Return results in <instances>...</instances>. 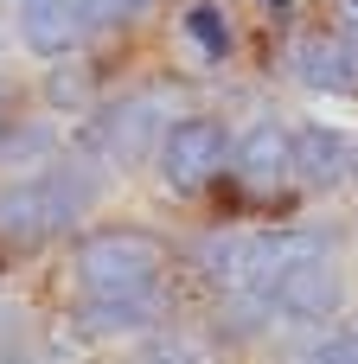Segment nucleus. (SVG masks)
<instances>
[{"label":"nucleus","instance_id":"nucleus-18","mask_svg":"<svg viewBox=\"0 0 358 364\" xmlns=\"http://www.w3.org/2000/svg\"><path fill=\"white\" fill-rule=\"evenodd\" d=\"M352 179H358V166H352Z\"/></svg>","mask_w":358,"mask_h":364},{"label":"nucleus","instance_id":"nucleus-2","mask_svg":"<svg viewBox=\"0 0 358 364\" xmlns=\"http://www.w3.org/2000/svg\"><path fill=\"white\" fill-rule=\"evenodd\" d=\"M160 262H167V250L147 230H128V224L90 230L77 243V282H83V294H154Z\"/></svg>","mask_w":358,"mask_h":364},{"label":"nucleus","instance_id":"nucleus-6","mask_svg":"<svg viewBox=\"0 0 358 364\" xmlns=\"http://www.w3.org/2000/svg\"><path fill=\"white\" fill-rule=\"evenodd\" d=\"M231 173L250 186V192H275L282 179H295V134L282 122H256L237 134V154H231Z\"/></svg>","mask_w":358,"mask_h":364},{"label":"nucleus","instance_id":"nucleus-16","mask_svg":"<svg viewBox=\"0 0 358 364\" xmlns=\"http://www.w3.org/2000/svg\"><path fill=\"white\" fill-rule=\"evenodd\" d=\"M339 19L352 26V38H358V0H339Z\"/></svg>","mask_w":358,"mask_h":364},{"label":"nucleus","instance_id":"nucleus-12","mask_svg":"<svg viewBox=\"0 0 358 364\" xmlns=\"http://www.w3.org/2000/svg\"><path fill=\"white\" fill-rule=\"evenodd\" d=\"M45 96H51L58 109H90V70H83L77 58L51 64V77H45Z\"/></svg>","mask_w":358,"mask_h":364},{"label":"nucleus","instance_id":"nucleus-13","mask_svg":"<svg viewBox=\"0 0 358 364\" xmlns=\"http://www.w3.org/2000/svg\"><path fill=\"white\" fill-rule=\"evenodd\" d=\"M154 0H77V13H83V26L90 32H102V26H122V19H135V13H147Z\"/></svg>","mask_w":358,"mask_h":364},{"label":"nucleus","instance_id":"nucleus-8","mask_svg":"<svg viewBox=\"0 0 358 364\" xmlns=\"http://www.w3.org/2000/svg\"><path fill=\"white\" fill-rule=\"evenodd\" d=\"M13 19H19V38L38 58H51V64H64L77 51V38L90 32L83 13H77V0H13Z\"/></svg>","mask_w":358,"mask_h":364},{"label":"nucleus","instance_id":"nucleus-4","mask_svg":"<svg viewBox=\"0 0 358 364\" xmlns=\"http://www.w3.org/2000/svg\"><path fill=\"white\" fill-rule=\"evenodd\" d=\"M160 122H167V96L160 90L115 96V102H102L83 122V154H96V160H141V154L160 147V134H167Z\"/></svg>","mask_w":358,"mask_h":364},{"label":"nucleus","instance_id":"nucleus-7","mask_svg":"<svg viewBox=\"0 0 358 364\" xmlns=\"http://www.w3.org/2000/svg\"><path fill=\"white\" fill-rule=\"evenodd\" d=\"M352 166H358V141L346 134V128H333V122H307V128L295 134V179H301V186L327 192V186L352 179Z\"/></svg>","mask_w":358,"mask_h":364},{"label":"nucleus","instance_id":"nucleus-3","mask_svg":"<svg viewBox=\"0 0 358 364\" xmlns=\"http://www.w3.org/2000/svg\"><path fill=\"white\" fill-rule=\"evenodd\" d=\"M231 154H237V141L218 115H173L160 147H154V166L173 192H205L231 166Z\"/></svg>","mask_w":358,"mask_h":364},{"label":"nucleus","instance_id":"nucleus-11","mask_svg":"<svg viewBox=\"0 0 358 364\" xmlns=\"http://www.w3.org/2000/svg\"><path fill=\"white\" fill-rule=\"evenodd\" d=\"M179 32L199 45V58H205V64H224V58H231V45H237V32H231L224 6H211V0H192V6H186V19H179Z\"/></svg>","mask_w":358,"mask_h":364},{"label":"nucleus","instance_id":"nucleus-17","mask_svg":"<svg viewBox=\"0 0 358 364\" xmlns=\"http://www.w3.org/2000/svg\"><path fill=\"white\" fill-rule=\"evenodd\" d=\"M288 6H295V0H275V13H288Z\"/></svg>","mask_w":358,"mask_h":364},{"label":"nucleus","instance_id":"nucleus-10","mask_svg":"<svg viewBox=\"0 0 358 364\" xmlns=\"http://www.w3.org/2000/svg\"><path fill=\"white\" fill-rule=\"evenodd\" d=\"M160 320V294H83L77 301V326L90 339H128L147 333Z\"/></svg>","mask_w":358,"mask_h":364},{"label":"nucleus","instance_id":"nucleus-5","mask_svg":"<svg viewBox=\"0 0 358 364\" xmlns=\"http://www.w3.org/2000/svg\"><path fill=\"white\" fill-rule=\"evenodd\" d=\"M288 70H295V83H307V90H320V96H352L358 90V38H339V32H301Z\"/></svg>","mask_w":358,"mask_h":364},{"label":"nucleus","instance_id":"nucleus-15","mask_svg":"<svg viewBox=\"0 0 358 364\" xmlns=\"http://www.w3.org/2000/svg\"><path fill=\"white\" fill-rule=\"evenodd\" d=\"M141 364H199V352H192V346H154Z\"/></svg>","mask_w":358,"mask_h":364},{"label":"nucleus","instance_id":"nucleus-14","mask_svg":"<svg viewBox=\"0 0 358 364\" xmlns=\"http://www.w3.org/2000/svg\"><path fill=\"white\" fill-rule=\"evenodd\" d=\"M301 364H358V326L333 333V339H320V346H307Z\"/></svg>","mask_w":358,"mask_h":364},{"label":"nucleus","instance_id":"nucleus-1","mask_svg":"<svg viewBox=\"0 0 358 364\" xmlns=\"http://www.w3.org/2000/svg\"><path fill=\"white\" fill-rule=\"evenodd\" d=\"M96 192H102V179H96V166H83V160H51V166H38L32 179H19V186L0 192V243H6V250H32V243L70 230V224L96 205Z\"/></svg>","mask_w":358,"mask_h":364},{"label":"nucleus","instance_id":"nucleus-9","mask_svg":"<svg viewBox=\"0 0 358 364\" xmlns=\"http://www.w3.org/2000/svg\"><path fill=\"white\" fill-rule=\"evenodd\" d=\"M339 301H346V282H339L333 262H307L269 294V307L282 320H327V314H339Z\"/></svg>","mask_w":358,"mask_h":364}]
</instances>
